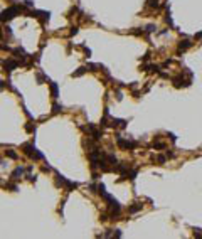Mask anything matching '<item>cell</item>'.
Wrapping results in <instances>:
<instances>
[{"instance_id": "6da1fadb", "label": "cell", "mask_w": 202, "mask_h": 239, "mask_svg": "<svg viewBox=\"0 0 202 239\" xmlns=\"http://www.w3.org/2000/svg\"><path fill=\"white\" fill-rule=\"evenodd\" d=\"M20 12H26V9H24L22 5H12V7L5 9V10L0 14V20H2V22H9V20H12L17 14H20Z\"/></svg>"}, {"instance_id": "7a4b0ae2", "label": "cell", "mask_w": 202, "mask_h": 239, "mask_svg": "<svg viewBox=\"0 0 202 239\" xmlns=\"http://www.w3.org/2000/svg\"><path fill=\"white\" fill-rule=\"evenodd\" d=\"M22 150H24V153H26L27 157H31L32 160H42V158H44V155L34 146V143H24V145H22Z\"/></svg>"}, {"instance_id": "3957f363", "label": "cell", "mask_w": 202, "mask_h": 239, "mask_svg": "<svg viewBox=\"0 0 202 239\" xmlns=\"http://www.w3.org/2000/svg\"><path fill=\"white\" fill-rule=\"evenodd\" d=\"M56 182L59 184V185H64L67 192H71L73 189L78 187V184H76V182H71V180H67L66 177H62L61 173H56Z\"/></svg>"}, {"instance_id": "277c9868", "label": "cell", "mask_w": 202, "mask_h": 239, "mask_svg": "<svg viewBox=\"0 0 202 239\" xmlns=\"http://www.w3.org/2000/svg\"><path fill=\"white\" fill-rule=\"evenodd\" d=\"M116 141H118V146L123 148V150H131L136 146V141H130V140H123L121 136H116Z\"/></svg>"}, {"instance_id": "5b68a950", "label": "cell", "mask_w": 202, "mask_h": 239, "mask_svg": "<svg viewBox=\"0 0 202 239\" xmlns=\"http://www.w3.org/2000/svg\"><path fill=\"white\" fill-rule=\"evenodd\" d=\"M20 64L22 63H19V61H15V59H7V61H4V71H7V73H12V71H14V69H17Z\"/></svg>"}, {"instance_id": "8992f818", "label": "cell", "mask_w": 202, "mask_h": 239, "mask_svg": "<svg viewBox=\"0 0 202 239\" xmlns=\"http://www.w3.org/2000/svg\"><path fill=\"white\" fill-rule=\"evenodd\" d=\"M24 172H27V168H24V167H17L15 170L12 172L10 179H12V180H19V179L22 177V173H24Z\"/></svg>"}, {"instance_id": "52a82bcc", "label": "cell", "mask_w": 202, "mask_h": 239, "mask_svg": "<svg viewBox=\"0 0 202 239\" xmlns=\"http://www.w3.org/2000/svg\"><path fill=\"white\" fill-rule=\"evenodd\" d=\"M47 84H49V88H51L52 98L56 99L57 96H59V86H57V83H54V81H47Z\"/></svg>"}, {"instance_id": "ba28073f", "label": "cell", "mask_w": 202, "mask_h": 239, "mask_svg": "<svg viewBox=\"0 0 202 239\" xmlns=\"http://www.w3.org/2000/svg\"><path fill=\"white\" fill-rule=\"evenodd\" d=\"M190 46H192V42H190V41H187V39H185V41H182L180 44H179V52L187 51V49H189Z\"/></svg>"}, {"instance_id": "9c48e42d", "label": "cell", "mask_w": 202, "mask_h": 239, "mask_svg": "<svg viewBox=\"0 0 202 239\" xmlns=\"http://www.w3.org/2000/svg\"><path fill=\"white\" fill-rule=\"evenodd\" d=\"M86 71H88V66H81L78 71H74V73H73V78H81Z\"/></svg>"}, {"instance_id": "30bf717a", "label": "cell", "mask_w": 202, "mask_h": 239, "mask_svg": "<svg viewBox=\"0 0 202 239\" xmlns=\"http://www.w3.org/2000/svg\"><path fill=\"white\" fill-rule=\"evenodd\" d=\"M61 111H62V106L59 103H54V104H52V113H54V114L61 113Z\"/></svg>"}, {"instance_id": "8fae6325", "label": "cell", "mask_w": 202, "mask_h": 239, "mask_svg": "<svg viewBox=\"0 0 202 239\" xmlns=\"http://www.w3.org/2000/svg\"><path fill=\"white\" fill-rule=\"evenodd\" d=\"M153 160L158 162V165H163V163H165V160H167V157L165 155H158V157H155Z\"/></svg>"}, {"instance_id": "7c38bea8", "label": "cell", "mask_w": 202, "mask_h": 239, "mask_svg": "<svg viewBox=\"0 0 202 239\" xmlns=\"http://www.w3.org/2000/svg\"><path fill=\"white\" fill-rule=\"evenodd\" d=\"M5 155L9 157V158H14V160L17 158V153H15L14 150H5Z\"/></svg>"}, {"instance_id": "4fadbf2b", "label": "cell", "mask_w": 202, "mask_h": 239, "mask_svg": "<svg viewBox=\"0 0 202 239\" xmlns=\"http://www.w3.org/2000/svg\"><path fill=\"white\" fill-rule=\"evenodd\" d=\"M140 209H141V204H138V205H131V207H130L128 211H130L131 214H135V212H138Z\"/></svg>"}, {"instance_id": "5bb4252c", "label": "cell", "mask_w": 202, "mask_h": 239, "mask_svg": "<svg viewBox=\"0 0 202 239\" xmlns=\"http://www.w3.org/2000/svg\"><path fill=\"white\" fill-rule=\"evenodd\" d=\"M26 130L29 131V133H32V131H36V125H34V123H27V125H26Z\"/></svg>"}, {"instance_id": "9a60e30c", "label": "cell", "mask_w": 202, "mask_h": 239, "mask_svg": "<svg viewBox=\"0 0 202 239\" xmlns=\"http://www.w3.org/2000/svg\"><path fill=\"white\" fill-rule=\"evenodd\" d=\"M37 81H39V84H42V83H44V81H46V83H47V78H46V76H44V74H37Z\"/></svg>"}, {"instance_id": "2e32d148", "label": "cell", "mask_w": 202, "mask_h": 239, "mask_svg": "<svg viewBox=\"0 0 202 239\" xmlns=\"http://www.w3.org/2000/svg\"><path fill=\"white\" fill-rule=\"evenodd\" d=\"M5 187H7V189H10L12 192H17V185H15V184H7Z\"/></svg>"}, {"instance_id": "e0dca14e", "label": "cell", "mask_w": 202, "mask_h": 239, "mask_svg": "<svg viewBox=\"0 0 202 239\" xmlns=\"http://www.w3.org/2000/svg\"><path fill=\"white\" fill-rule=\"evenodd\" d=\"M69 34H71V36H74V34H78V29H76V27H74V29H71V32H69Z\"/></svg>"}, {"instance_id": "ac0fdd59", "label": "cell", "mask_w": 202, "mask_h": 239, "mask_svg": "<svg viewBox=\"0 0 202 239\" xmlns=\"http://www.w3.org/2000/svg\"><path fill=\"white\" fill-rule=\"evenodd\" d=\"M42 170H44V172H51V167H46V165H44V167H42Z\"/></svg>"}]
</instances>
